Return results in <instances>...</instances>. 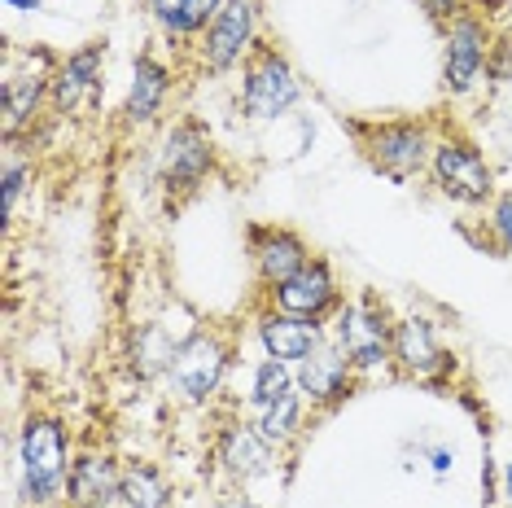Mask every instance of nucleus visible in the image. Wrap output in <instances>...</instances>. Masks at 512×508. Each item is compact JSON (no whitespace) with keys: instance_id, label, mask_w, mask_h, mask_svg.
Segmentation results:
<instances>
[{"instance_id":"f257e3e1","label":"nucleus","mask_w":512,"mask_h":508,"mask_svg":"<svg viewBox=\"0 0 512 508\" xmlns=\"http://www.w3.org/2000/svg\"><path fill=\"white\" fill-rule=\"evenodd\" d=\"M71 434L53 412H31L18 434V487L27 508H57L71 487Z\"/></svg>"},{"instance_id":"f03ea898","label":"nucleus","mask_w":512,"mask_h":508,"mask_svg":"<svg viewBox=\"0 0 512 508\" xmlns=\"http://www.w3.org/2000/svg\"><path fill=\"white\" fill-rule=\"evenodd\" d=\"M359 149H364L368 167L381 171L394 184L416 180L434 158V136L421 119H386L359 127Z\"/></svg>"},{"instance_id":"7ed1b4c3","label":"nucleus","mask_w":512,"mask_h":508,"mask_svg":"<svg viewBox=\"0 0 512 508\" xmlns=\"http://www.w3.org/2000/svg\"><path fill=\"white\" fill-rule=\"evenodd\" d=\"M302 101V84L289 66V57L272 44H254V53L241 66V110L254 123H276L285 119Z\"/></svg>"},{"instance_id":"20e7f679","label":"nucleus","mask_w":512,"mask_h":508,"mask_svg":"<svg viewBox=\"0 0 512 508\" xmlns=\"http://www.w3.org/2000/svg\"><path fill=\"white\" fill-rule=\"evenodd\" d=\"M228 342L219 338L211 329H193L189 338L180 342L176 360L167 368V386L171 395L180 403H189V408H202V403H211L219 395V386H224L228 377Z\"/></svg>"},{"instance_id":"39448f33","label":"nucleus","mask_w":512,"mask_h":508,"mask_svg":"<svg viewBox=\"0 0 512 508\" xmlns=\"http://www.w3.org/2000/svg\"><path fill=\"white\" fill-rule=\"evenodd\" d=\"M429 176H434L438 193L456 206H486L495 202V171L486 154L464 136H442L434 141V158H429Z\"/></svg>"},{"instance_id":"423d86ee","label":"nucleus","mask_w":512,"mask_h":508,"mask_svg":"<svg viewBox=\"0 0 512 508\" xmlns=\"http://www.w3.org/2000/svg\"><path fill=\"white\" fill-rule=\"evenodd\" d=\"M329 338L342 346V355L355 364V373H372V368L390 364L394 320L386 316V307L377 298H355V303H342L333 311Z\"/></svg>"},{"instance_id":"0eeeda50","label":"nucleus","mask_w":512,"mask_h":508,"mask_svg":"<svg viewBox=\"0 0 512 508\" xmlns=\"http://www.w3.org/2000/svg\"><path fill=\"white\" fill-rule=\"evenodd\" d=\"M482 71H491V31L477 14H460L442 27V92L469 97L482 84Z\"/></svg>"},{"instance_id":"6e6552de","label":"nucleus","mask_w":512,"mask_h":508,"mask_svg":"<svg viewBox=\"0 0 512 508\" xmlns=\"http://www.w3.org/2000/svg\"><path fill=\"white\" fill-rule=\"evenodd\" d=\"M254 36H259V9H254V0H228L202 36V62L215 75L237 71V66H246L254 44H259Z\"/></svg>"},{"instance_id":"1a4fd4ad","label":"nucleus","mask_w":512,"mask_h":508,"mask_svg":"<svg viewBox=\"0 0 512 508\" xmlns=\"http://www.w3.org/2000/svg\"><path fill=\"white\" fill-rule=\"evenodd\" d=\"M215 163V145L206 136L202 123L184 119L176 123L167 136H162V149H158V176L171 193H193L197 184L206 180V171Z\"/></svg>"},{"instance_id":"9d476101","label":"nucleus","mask_w":512,"mask_h":508,"mask_svg":"<svg viewBox=\"0 0 512 508\" xmlns=\"http://www.w3.org/2000/svg\"><path fill=\"white\" fill-rule=\"evenodd\" d=\"M351 381H355V364L346 360L342 346L333 338H324L307 360L294 364V386L311 408H333V403H342L351 395Z\"/></svg>"},{"instance_id":"9b49d317","label":"nucleus","mask_w":512,"mask_h":508,"mask_svg":"<svg viewBox=\"0 0 512 508\" xmlns=\"http://www.w3.org/2000/svg\"><path fill=\"white\" fill-rule=\"evenodd\" d=\"M390 360H394V368H399L403 377H416V381H434V377L447 373V368H456V360L442 351L434 320H425V316L394 320Z\"/></svg>"},{"instance_id":"f8f14e48","label":"nucleus","mask_w":512,"mask_h":508,"mask_svg":"<svg viewBox=\"0 0 512 508\" xmlns=\"http://www.w3.org/2000/svg\"><path fill=\"white\" fill-rule=\"evenodd\" d=\"M101 66H106V44L92 40L84 49H75L66 62H57L53 71V110L57 114H79L101 97Z\"/></svg>"},{"instance_id":"ddd939ff","label":"nucleus","mask_w":512,"mask_h":508,"mask_svg":"<svg viewBox=\"0 0 512 508\" xmlns=\"http://www.w3.org/2000/svg\"><path fill=\"white\" fill-rule=\"evenodd\" d=\"M272 307L289 311V316H307V320H329L342 307V290H337V276L324 259H311L298 276H289L285 285L272 290Z\"/></svg>"},{"instance_id":"4468645a","label":"nucleus","mask_w":512,"mask_h":508,"mask_svg":"<svg viewBox=\"0 0 512 508\" xmlns=\"http://www.w3.org/2000/svg\"><path fill=\"white\" fill-rule=\"evenodd\" d=\"M53 57L40 66H31V53H27V71H18L14 57H5V84H0V106H5V136H14L36 119V110L44 106V97L53 92Z\"/></svg>"},{"instance_id":"2eb2a0df","label":"nucleus","mask_w":512,"mask_h":508,"mask_svg":"<svg viewBox=\"0 0 512 508\" xmlns=\"http://www.w3.org/2000/svg\"><path fill=\"white\" fill-rule=\"evenodd\" d=\"M250 259H254V276L267 294L276 285H285L289 276H298L311 263V250L294 228H250Z\"/></svg>"},{"instance_id":"dca6fc26","label":"nucleus","mask_w":512,"mask_h":508,"mask_svg":"<svg viewBox=\"0 0 512 508\" xmlns=\"http://www.w3.org/2000/svg\"><path fill=\"white\" fill-rule=\"evenodd\" d=\"M329 338L324 320H307V316H289L281 307H267L259 316V342L272 360L281 364H302L316 346Z\"/></svg>"},{"instance_id":"f3484780","label":"nucleus","mask_w":512,"mask_h":508,"mask_svg":"<svg viewBox=\"0 0 512 508\" xmlns=\"http://www.w3.org/2000/svg\"><path fill=\"white\" fill-rule=\"evenodd\" d=\"M272 452L276 447L254 430V421H232L215 438V456H219V465H224V473L232 482L263 478V473L272 469Z\"/></svg>"},{"instance_id":"a211bd4d","label":"nucleus","mask_w":512,"mask_h":508,"mask_svg":"<svg viewBox=\"0 0 512 508\" xmlns=\"http://www.w3.org/2000/svg\"><path fill=\"white\" fill-rule=\"evenodd\" d=\"M123 469L110 452H79L71 465V487H66V508H110L119 500Z\"/></svg>"},{"instance_id":"6ab92c4d","label":"nucleus","mask_w":512,"mask_h":508,"mask_svg":"<svg viewBox=\"0 0 512 508\" xmlns=\"http://www.w3.org/2000/svg\"><path fill=\"white\" fill-rule=\"evenodd\" d=\"M171 97V71L158 62L154 53H141L132 62V84H127V106H123V123L127 127H149L162 119Z\"/></svg>"},{"instance_id":"aec40b11","label":"nucleus","mask_w":512,"mask_h":508,"mask_svg":"<svg viewBox=\"0 0 512 508\" xmlns=\"http://www.w3.org/2000/svg\"><path fill=\"white\" fill-rule=\"evenodd\" d=\"M224 5H228V0H149L158 27L167 31V36H176V40L206 36V27H211L215 14Z\"/></svg>"},{"instance_id":"412c9836","label":"nucleus","mask_w":512,"mask_h":508,"mask_svg":"<svg viewBox=\"0 0 512 508\" xmlns=\"http://www.w3.org/2000/svg\"><path fill=\"white\" fill-rule=\"evenodd\" d=\"M171 500H176V487H171V478L158 465L136 460V465L123 469V482H119L123 508H171Z\"/></svg>"},{"instance_id":"4be33fe9","label":"nucleus","mask_w":512,"mask_h":508,"mask_svg":"<svg viewBox=\"0 0 512 508\" xmlns=\"http://www.w3.org/2000/svg\"><path fill=\"white\" fill-rule=\"evenodd\" d=\"M302 417H307V399H302L298 390H289L285 399H276V403H267V408H259V417H254V430H259L272 447H289L302 434Z\"/></svg>"},{"instance_id":"5701e85b","label":"nucleus","mask_w":512,"mask_h":508,"mask_svg":"<svg viewBox=\"0 0 512 508\" xmlns=\"http://www.w3.org/2000/svg\"><path fill=\"white\" fill-rule=\"evenodd\" d=\"M180 342L184 338H167V329H162V325H141V329H136V338H132L136 373H141V377H158V373L167 377V368H171V360H176Z\"/></svg>"},{"instance_id":"b1692460","label":"nucleus","mask_w":512,"mask_h":508,"mask_svg":"<svg viewBox=\"0 0 512 508\" xmlns=\"http://www.w3.org/2000/svg\"><path fill=\"white\" fill-rule=\"evenodd\" d=\"M289 390H298L294 386V364H281V360H272V355L254 364V373H250V403L254 408H267V403L285 399Z\"/></svg>"},{"instance_id":"393cba45","label":"nucleus","mask_w":512,"mask_h":508,"mask_svg":"<svg viewBox=\"0 0 512 508\" xmlns=\"http://www.w3.org/2000/svg\"><path fill=\"white\" fill-rule=\"evenodd\" d=\"M27 180H31V163H27V158H18V154H9L5 158V219H14Z\"/></svg>"},{"instance_id":"a878e982","label":"nucleus","mask_w":512,"mask_h":508,"mask_svg":"<svg viewBox=\"0 0 512 508\" xmlns=\"http://www.w3.org/2000/svg\"><path fill=\"white\" fill-rule=\"evenodd\" d=\"M486 228H491L495 246L508 254V250H512V189H508V193H495V202H491V219H486Z\"/></svg>"},{"instance_id":"bb28decb","label":"nucleus","mask_w":512,"mask_h":508,"mask_svg":"<svg viewBox=\"0 0 512 508\" xmlns=\"http://www.w3.org/2000/svg\"><path fill=\"white\" fill-rule=\"evenodd\" d=\"M421 9H425V14L434 18V22H442V27H447V22L460 14V0H421Z\"/></svg>"},{"instance_id":"cd10ccee","label":"nucleus","mask_w":512,"mask_h":508,"mask_svg":"<svg viewBox=\"0 0 512 508\" xmlns=\"http://www.w3.org/2000/svg\"><path fill=\"white\" fill-rule=\"evenodd\" d=\"M211 508H254V504L246 500V495H219V500H215Z\"/></svg>"},{"instance_id":"c85d7f7f","label":"nucleus","mask_w":512,"mask_h":508,"mask_svg":"<svg viewBox=\"0 0 512 508\" xmlns=\"http://www.w3.org/2000/svg\"><path fill=\"white\" fill-rule=\"evenodd\" d=\"M429 460H434V473H447V469H451V460H456V456H451L447 447H438V452H429Z\"/></svg>"},{"instance_id":"c756f323","label":"nucleus","mask_w":512,"mask_h":508,"mask_svg":"<svg viewBox=\"0 0 512 508\" xmlns=\"http://www.w3.org/2000/svg\"><path fill=\"white\" fill-rule=\"evenodd\" d=\"M504 500L512 504V460H508V469H504Z\"/></svg>"},{"instance_id":"7c9ffc66","label":"nucleus","mask_w":512,"mask_h":508,"mask_svg":"<svg viewBox=\"0 0 512 508\" xmlns=\"http://www.w3.org/2000/svg\"><path fill=\"white\" fill-rule=\"evenodd\" d=\"M5 5H14V9H40V0H5Z\"/></svg>"}]
</instances>
